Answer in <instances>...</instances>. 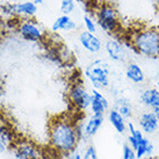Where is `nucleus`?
<instances>
[{"mask_svg": "<svg viewBox=\"0 0 159 159\" xmlns=\"http://www.w3.org/2000/svg\"><path fill=\"white\" fill-rule=\"evenodd\" d=\"M80 137V130L66 119L52 121L49 128V142L53 150L62 155H70L75 150Z\"/></svg>", "mask_w": 159, "mask_h": 159, "instance_id": "obj_1", "label": "nucleus"}, {"mask_svg": "<svg viewBox=\"0 0 159 159\" xmlns=\"http://www.w3.org/2000/svg\"><path fill=\"white\" fill-rule=\"evenodd\" d=\"M130 42L137 53L148 58L159 57V29L142 28L130 36Z\"/></svg>", "mask_w": 159, "mask_h": 159, "instance_id": "obj_2", "label": "nucleus"}, {"mask_svg": "<svg viewBox=\"0 0 159 159\" xmlns=\"http://www.w3.org/2000/svg\"><path fill=\"white\" fill-rule=\"evenodd\" d=\"M85 77L93 89H105L111 85V70L108 63L103 59H95L85 69Z\"/></svg>", "mask_w": 159, "mask_h": 159, "instance_id": "obj_3", "label": "nucleus"}, {"mask_svg": "<svg viewBox=\"0 0 159 159\" xmlns=\"http://www.w3.org/2000/svg\"><path fill=\"white\" fill-rule=\"evenodd\" d=\"M95 20L98 26L106 33H115L119 30L120 16L117 11L113 5L103 2L97 7L95 11Z\"/></svg>", "mask_w": 159, "mask_h": 159, "instance_id": "obj_4", "label": "nucleus"}, {"mask_svg": "<svg viewBox=\"0 0 159 159\" xmlns=\"http://www.w3.org/2000/svg\"><path fill=\"white\" fill-rule=\"evenodd\" d=\"M67 97H69L71 105L75 108L81 111H86L87 109H89L92 94L83 84L75 83L71 85L67 92Z\"/></svg>", "mask_w": 159, "mask_h": 159, "instance_id": "obj_5", "label": "nucleus"}, {"mask_svg": "<svg viewBox=\"0 0 159 159\" xmlns=\"http://www.w3.org/2000/svg\"><path fill=\"white\" fill-rule=\"evenodd\" d=\"M18 33L25 41L41 42L43 40V30L39 23L31 19H23L18 25Z\"/></svg>", "mask_w": 159, "mask_h": 159, "instance_id": "obj_6", "label": "nucleus"}, {"mask_svg": "<svg viewBox=\"0 0 159 159\" xmlns=\"http://www.w3.org/2000/svg\"><path fill=\"white\" fill-rule=\"evenodd\" d=\"M105 51L113 62H124L127 58V49L117 39H109L105 43Z\"/></svg>", "mask_w": 159, "mask_h": 159, "instance_id": "obj_7", "label": "nucleus"}, {"mask_svg": "<svg viewBox=\"0 0 159 159\" xmlns=\"http://www.w3.org/2000/svg\"><path fill=\"white\" fill-rule=\"evenodd\" d=\"M80 45L91 53H99L103 48V43H102L101 39L97 35L89 31H81L78 37Z\"/></svg>", "mask_w": 159, "mask_h": 159, "instance_id": "obj_8", "label": "nucleus"}, {"mask_svg": "<svg viewBox=\"0 0 159 159\" xmlns=\"http://www.w3.org/2000/svg\"><path fill=\"white\" fill-rule=\"evenodd\" d=\"M138 125L139 129L146 135H152L157 133L159 129V119L155 115V113L149 109V111H143L139 117H138Z\"/></svg>", "mask_w": 159, "mask_h": 159, "instance_id": "obj_9", "label": "nucleus"}, {"mask_svg": "<svg viewBox=\"0 0 159 159\" xmlns=\"http://www.w3.org/2000/svg\"><path fill=\"white\" fill-rule=\"evenodd\" d=\"M91 94H92V100H91L89 109L92 111V114L105 115L107 111H109V101L106 95L100 89H93Z\"/></svg>", "mask_w": 159, "mask_h": 159, "instance_id": "obj_10", "label": "nucleus"}, {"mask_svg": "<svg viewBox=\"0 0 159 159\" xmlns=\"http://www.w3.org/2000/svg\"><path fill=\"white\" fill-rule=\"evenodd\" d=\"M14 159H41L40 150L31 142H21L15 148Z\"/></svg>", "mask_w": 159, "mask_h": 159, "instance_id": "obj_11", "label": "nucleus"}, {"mask_svg": "<svg viewBox=\"0 0 159 159\" xmlns=\"http://www.w3.org/2000/svg\"><path fill=\"white\" fill-rule=\"evenodd\" d=\"M39 11V6L34 4L30 0H25L21 2H18L15 5H12V12L13 15L21 16L23 19H31L34 18Z\"/></svg>", "mask_w": 159, "mask_h": 159, "instance_id": "obj_12", "label": "nucleus"}, {"mask_svg": "<svg viewBox=\"0 0 159 159\" xmlns=\"http://www.w3.org/2000/svg\"><path fill=\"white\" fill-rule=\"evenodd\" d=\"M125 77L129 81H131L135 85H141L145 81V73L141 65H138L135 62L128 63L125 67Z\"/></svg>", "mask_w": 159, "mask_h": 159, "instance_id": "obj_13", "label": "nucleus"}, {"mask_svg": "<svg viewBox=\"0 0 159 159\" xmlns=\"http://www.w3.org/2000/svg\"><path fill=\"white\" fill-rule=\"evenodd\" d=\"M141 102L143 106L149 109H153L159 106V89L157 87H149L141 93Z\"/></svg>", "mask_w": 159, "mask_h": 159, "instance_id": "obj_14", "label": "nucleus"}, {"mask_svg": "<svg viewBox=\"0 0 159 159\" xmlns=\"http://www.w3.org/2000/svg\"><path fill=\"white\" fill-rule=\"evenodd\" d=\"M103 121H105V115H91L86 121V123L84 124V128H83V133L85 134V136H95L99 131V129L101 128V125L103 124Z\"/></svg>", "mask_w": 159, "mask_h": 159, "instance_id": "obj_15", "label": "nucleus"}, {"mask_svg": "<svg viewBox=\"0 0 159 159\" xmlns=\"http://www.w3.org/2000/svg\"><path fill=\"white\" fill-rule=\"evenodd\" d=\"M108 121L115 129V131L120 135H124L128 131V122L115 108L108 111Z\"/></svg>", "mask_w": 159, "mask_h": 159, "instance_id": "obj_16", "label": "nucleus"}, {"mask_svg": "<svg viewBox=\"0 0 159 159\" xmlns=\"http://www.w3.org/2000/svg\"><path fill=\"white\" fill-rule=\"evenodd\" d=\"M75 22L73 21V19L71 18L70 15H66V14H62L59 15L55 21H53L52 26H51V29L52 31L57 33V31H65V33H69V31H72L75 29Z\"/></svg>", "mask_w": 159, "mask_h": 159, "instance_id": "obj_17", "label": "nucleus"}, {"mask_svg": "<svg viewBox=\"0 0 159 159\" xmlns=\"http://www.w3.org/2000/svg\"><path fill=\"white\" fill-rule=\"evenodd\" d=\"M155 146L151 143V141L148 137L144 136V138H142L141 142L138 143L137 148L135 149V153H136L137 159H143L146 156H151L153 152Z\"/></svg>", "mask_w": 159, "mask_h": 159, "instance_id": "obj_18", "label": "nucleus"}, {"mask_svg": "<svg viewBox=\"0 0 159 159\" xmlns=\"http://www.w3.org/2000/svg\"><path fill=\"white\" fill-rule=\"evenodd\" d=\"M128 131H129V136H128V144L134 150L137 148L138 143L141 142L142 138H144V133L142 131L141 129L136 128V125L134 122H128Z\"/></svg>", "mask_w": 159, "mask_h": 159, "instance_id": "obj_19", "label": "nucleus"}, {"mask_svg": "<svg viewBox=\"0 0 159 159\" xmlns=\"http://www.w3.org/2000/svg\"><path fill=\"white\" fill-rule=\"evenodd\" d=\"M13 136L8 128H6L5 125H0V153H2L8 149L9 144L12 143Z\"/></svg>", "mask_w": 159, "mask_h": 159, "instance_id": "obj_20", "label": "nucleus"}, {"mask_svg": "<svg viewBox=\"0 0 159 159\" xmlns=\"http://www.w3.org/2000/svg\"><path fill=\"white\" fill-rule=\"evenodd\" d=\"M115 109L119 111L120 114L122 115L125 120H129L133 117L134 115L133 106L130 105V102L124 100V99H120L119 101H117V106H116Z\"/></svg>", "mask_w": 159, "mask_h": 159, "instance_id": "obj_21", "label": "nucleus"}, {"mask_svg": "<svg viewBox=\"0 0 159 159\" xmlns=\"http://www.w3.org/2000/svg\"><path fill=\"white\" fill-rule=\"evenodd\" d=\"M83 25H84V28L86 31H89V33H93L95 34L98 30V23L97 20L93 19V16H91L89 14H85L84 18H83Z\"/></svg>", "mask_w": 159, "mask_h": 159, "instance_id": "obj_22", "label": "nucleus"}, {"mask_svg": "<svg viewBox=\"0 0 159 159\" xmlns=\"http://www.w3.org/2000/svg\"><path fill=\"white\" fill-rule=\"evenodd\" d=\"M59 8L62 14L71 15L75 9V0H61Z\"/></svg>", "mask_w": 159, "mask_h": 159, "instance_id": "obj_23", "label": "nucleus"}, {"mask_svg": "<svg viewBox=\"0 0 159 159\" xmlns=\"http://www.w3.org/2000/svg\"><path fill=\"white\" fill-rule=\"evenodd\" d=\"M81 157H83V159H99L97 149H95V146L93 145L86 146Z\"/></svg>", "mask_w": 159, "mask_h": 159, "instance_id": "obj_24", "label": "nucleus"}, {"mask_svg": "<svg viewBox=\"0 0 159 159\" xmlns=\"http://www.w3.org/2000/svg\"><path fill=\"white\" fill-rule=\"evenodd\" d=\"M122 159H137L135 150L129 144H124L122 148Z\"/></svg>", "mask_w": 159, "mask_h": 159, "instance_id": "obj_25", "label": "nucleus"}, {"mask_svg": "<svg viewBox=\"0 0 159 159\" xmlns=\"http://www.w3.org/2000/svg\"><path fill=\"white\" fill-rule=\"evenodd\" d=\"M70 159H83V157H81V155H80L79 152H75V151H73L72 152V155H71Z\"/></svg>", "mask_w": 159, "mask_h": 159, "instance_id": "obj_26", "label": "nucleus"}, {"mask_svg": "<svg viewBox=\"0 0 159 159\" xmlns=\"http://www.w3.org/2000/svg\"><path fill=\"white\" fill-rule=\"evenodd\" d=\"M4 39H5L4 31L0 29V48H1V45H2V43H4Z\"/></svg>", "mask_w": 159, "mask_h": 159, "instance_id": "obj_27", "label": "nucleus"}, {"mask_svg": "<svg viewBox=\"0 0 159 159\" xmlns=\"http://www.w3.org/2000/svg\"><path fill=\"white\" fill-rule=\"evenodd\" d=\"M152 111L155 113V115L159 119V106H158V107H156V108H153V109H152Z\"/></svg>", "mask_w": 159, "mask_h": 159, "instance_id": "obj_28", "label": "nucleus"}, {"mask_svg": "<svg viewBox=\"0 0 159 159\" xmlns=\"http://www.w3.org/2000/svg\"><path fill=\"white\" fill-rule=\"evenodd\" d=\"M30 1H33V2H34V4H36L37 6L43 4V0H30Z\"/></svg>", "mask_w": 159, "mask_h": 159, "instance_id": "obj_29", "label": "nucleus"}, {"mask_svg": "<svg viewBox=\"0 0 159 159\" xmlns=\"http://www.w3.org/2000/svg\"><path fill=\"white\" fill-rule=\"evenodd\" d=\"M156 85H157V89H159V78H158V80H157V84Z\"/></svg>", "mask_w": 159, "mask_h": 159, "instance_id": "obj_30", "label": "nucleus"}, {"mask_svg": "<svg viewBox=\"0 0 159 159\" xmlns=\"http://www.w3.org/2000/svg\"><path fill=\"white\" fill-rule=\"evenodd\" d=\"M79 1H84V0H79Z\"/></svg>", "mask_w": 159, "mask_h": 159, "instance_id": "obj_31", "label": "nucleus"}]
</instances>
